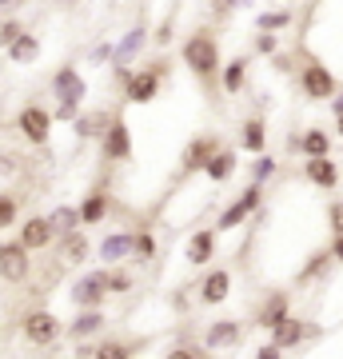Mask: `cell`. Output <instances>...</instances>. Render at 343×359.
<instances>
[{
	"label": "cell",
	"mask_w": 343,
	"mask_h": 359,
	"mask_svg": "<svg viewBox=\"0 0 343 359\" xmlns=\"http://www.w3.org/2000/svg\"><path fill=\"white\" fill-rule=\"evenodd\" d=\"M292 25V13L288 8H280V13H260L255 16V28L260 32H280V28H288Z\"/></svg>",
	"instance_id": "34"
},
{
	"label": "cell",
	"mask_w": 343,
	"mask_h": 359,
	"mask_svg": "<svg viewBox=\"0 0 343 359\" xmlns=\"http://www.w3.org/2000/svg\"><path fill=\"white\" fill-rule=\"evenodd\" d=\"M48 219H52V228L60 231H76V228H84V224H80V208H72V204H60L56 208V212H48Z\"/></svg>",
	"instance_id": "31"
},
{
	"label": "cell",
	"mask_w": 343,
	"mask_h": 359,
	"mask_svg": "<svg viewBox=\"0 0 343 359\" xmlns=\"http://www.w3.org/2000/svg\"><path fill=\"white\" fill-rule=\"evenodd\" d=\"M252 0H216V13L224 16V13H236V8H248Z\"/></svg>",
	"instance_id": "43"
},
{
	"label": "cell",
	"mask_w": 343,
	"mask_h": 359,
	"mask_svg": "<svg viewBox=\"0 0 343 359\" xmlns=\"http://www.w3.org/2000/svg\"><path fill=\"white\" fill-rule=\"evenodd\" d=\"M335 136H339V140H343V112L335 116Z\"/></svg>",
	"instance_id": "48"
},
{
	"label": "cell",
	"mask_w": 343,
	"mask_h": 359,
	"mask_svg": "<svg viewBox=\"0 0 343 359\" xmlns=\"http://www.w3.org/2000/svg\"><path fill=\"white\" fill-rule=\"evenodd\" d=\"M144 40H148V28L136 25L132 32H128L120 44H116V68H132V60H136V52L144 48Z\"/></svg>",
	"instance_id": "26"
},
{
	"label": "cell",
	"mask_w": 343,
	"mask_h": 359,
	"mask_svg": "<svg viewBox=\"0 0 343 359\" xmlns=\"http://www.w3.org/2000/svg\"><path fill=\"white\" fill-rule=\"evenodd\" d=\"M116 116L108 112H92V116H76V124H72V132H76L80 140H92V136H104L108 132V124H112Z\"/></svg>",
	"instance_id": "27"
},
{
	"label": "cell",
	"mask_w": 343,
	"mask_h": 359,
	"mask_svg": "<svg viewBox=\"0 0 343 359\" xmlns=\"http://www.w3.org/2000/svg\"><path fill=\"white\" fill-rule=\"evenodd\" d=\"M240 148L252 156H264L267 152V120L264 116H248L240 128Z\"/></svg>",
	"instance_id": "19"
},
{
	"label": "cell",
	"mask_w": 343,
	"mask_h": 359,
	"mask_svg": "<svg viewBox=\"0 0 343 359\" xmlns=\"http://www.w3.org/2000/svg\"><path fill=\"white\" fill-rule=\"evenodd\" d=\"M331 256H335V264H343V236L331 240Z\"/></svg>",
	"instance_id": "45"
},
{
	"label": "cell",
	"mask_w": 343,
	"mask_h": 359,
	"mask_svg": "<svg viewBox=\"0 0 343 359\" xmlns=\"http://www.w3.org/2000/svg\"><path fill=\"white\" fill-rule=\"evenodd\" d=\"M100 152H104V160H112V164L132 160V128H128L124 116H116L112 124H108V132L100 136Z\"/></svg>",
	"instance_id": "8"
},
{
	"label": "cell",
	"mask_w": 343,
	"mask_h": 359,
	"mask_svg": "<svg viewBox=\"0 0 343 359\" xmlns=\"http://www.w3.org/2000/svg\"><path fill=\"white\" fill-rule=\"evenodd\" d=\"M307 335H319V327H311L307 320H300V316H288V320L280 323V327H271V344L276 347H300L307 339Z\"/></svg>",
	"instance_id": "16"
},
{
	"label": "cell",
	"mask_w": 343,
	"mask_h": 359,
	"mask_svg": "<svg viewBox=\"0 0 343 359\" xmlns=\"http://www.w3.org/2000/svg\"><path fill=\"white\" fill-rule=\"evenodd\" d=\"M196 295H200L203 308H216V304H224V299L231 295V271L228 268L203 271V280H200V287H196Z\"/></svg>",
	"instance_id": "11"
},
{
	"label": "cell",
	"mask_w": 343,
	"mask_h": 359,
	"mask_svg": "<svg viewBox=\"0 0 343 359\" xmlns=\"http://www.w3.org/2000/svg\"><path fill=\"white\" fill-rule=\"evenodd\" d=\"M25 32H28V28L20 25L16 16H8V20L0 25V48H8V44H13V40H20V36H25Z\"/></svg>",
	"instance_id": "39"
},
{
	"label": "cell",
	"mask_w": 343,
	"mask_h": 359,
	"mask_svg": "<svg viewBox=\"0 0 343 359\" xmlns=\"http://www.w3.org/2000/svg\"><path fill=\"white\" fill-rule=\"evenodd\" d=\"M164 84V65L152 68H132V76L124 80V100L128 104H152Z\"/></svg>",
	"instance_id": "5"
},
{
	"label": "cell",
	"mask_w": 343,
	"mask_h": 359,
	"mask_svg": "<svg viewBox=\"0 0 343 359\" xmlns=\"http://www.w3.org/2000/svg\"><path fill=\"white\" fill-rule=\"evenodd\" d=\"M104 327H108L104 308H84V311H76V320L68 323V339H72V344H84L92 335H100Z\"/></svg>",
	"instance_id": "15"
},
{
	"label": "cell",
	"mask_w": 343,
	"mask_h": 359,
	"mask_svg": "<svg viewBox=\"0 0 343 359\" xmlns=\"http://www.w3.org/2000/svg\"><path fill=\"white\" fill-rule=\"evenodd\" d=\"M100 259H104V268H116V264H124V259L136 256V231H108L100 240Z\"/></svg>",
	"instance_id": "10"
},
{
	"label": "cell",
	"mask_w": 343,
	"mask_h": 359,
	"mask_svg": "<svg viewBox=\"0 0 343 359\" xmlns=\"http://www.w3.org/2000/svg\"><path fill=\"white\" fill-rule=\"evenodd\" d=\"M240 339H243V323L236 320H216L203 327V347L208 351H231Z\"/></svg>",
	"instance_id": "14"
},
{
	"label": "cell",
	"mask_w": 343,
	"mask_h": 359,
	"mask_svg": "<svg viewBox=\"0 0 343 359\" xmlns=\"http://www.w3.org/2000/svg\"><path fill=\"white\" fill-rule=\"evenodd\" d=\"M180 60L188 65V72L200 84H212V80L224 72V60H220V40L216 32H208V28H200V32H191L188 40H184V48H180Z\"/></svg>",
	"instance_id": "1"
},
{
	"label": "cell",
	"mask_w": 343,
	"mask_h": 359,
	"mask_svg": "<svg viewBox=\"0 0 343 359\" xmlns=\"http://www.w3.org/2000/svg\"><path fill=\"white\" fill-rule=\"evenodd\" d=\"M108 208H112V200H108V192H104V188L88 192V196H84V204H80V224H84V228H92V224H104Z\"/></svg>",
	"instance_id": "25"
},
{
	"label": "cell",
	"mask_w": 343,
	"mask_h": 359,
	"mask_svg": "<svg viewBox=\"0 0 343 359\" xmlns=\"http://www.w3.org/2000/svg\"><path fill=\"white\" fill-rule=\"evenodd\" d=\"M72 304H76V311L84 308H104V299H108V283H104V268L100 271H88V276H80L76 283H72Z\"/></svg>",
	"instance_id": "9"
},
{
	"label": "cell",
	"mask_w": 343,
	"mask_h": 359,
	"mask_svg": "<svg viewBox=\"0 0 343 359\" xmlns=\"http://www.w3.org/2000/svg\"><path fill=\"white\" fill-rule=\"evenodd\" d=\"M28 268H32V259H28V248L20 244V236H16V240H0V280L25 283Z\"/></svg>",
	"instance_id": "7"
},
{
	"label": "cell",
	"mask_w": 343,
	"mask_h": 359,
	"mask_svg": "<svg viewBox=\"0 0 343 359\" xmlns=\"http://www.w3.org/2000/svg\"><path fill=\"white\" fill-rule=\"evenodd\" d=\"M56 236H60V231L52 228L48 216H28V219H20V244H25L28 252H44V248H48Z\"/></svg>",
	"instance_id": "13"
},
{
	"label": "cell",
	"mask_w": 343,
	"mask_h": 359,
	"mask_svg": "<svg viewBox=\"0 0 343 359\" xmlns=\"http://www.w3.org/2000/svg\"><path fill=\"white\" fill-rule=\"evenodd\" d=\"M255 359H283V347H276V344H264L260 351H255Z\"/></svg>",
	"instance_id": "44"
},
{
	"label": "cell",
	"mask_w": 343,
	"mask_h": 359,
	"mask_svg": "<svg viewBox=\"0 0 343 359\" xmlns=\"http://www.w3.org/2000/svg\"><path fill=\"white\" fill-rule=\"evenodd\" d=\"M104 283H108V295H128L132 287H136L132 271H124L120 264H116V268H104Z\"/></svg>",
	"instance_id": "32"
},
{
	"label": "cell",
	"mask_w": 343,
	"mask_h": 359,
	"mask_svg": "<svg viewBox=\"0 0 343 359\" xmlns=\"http://www.w3.org/2000/svg\"><path fill=\"white\" fill-rule=\"evenodd\" d=\"M84 96H88V80L80 76L72 65L56 68V76H52V100H56V108H52V116H56V120H68V124H76Z\"/></svg>",
	"instance_id": "2"
},
{
	"label": "cell",
	"mask_w": 343,
	"mask_h": 359,
	"mask_svg": "<svg viewBox=\"0 0 343 359\" xmlns=\"http://www.w3.org/2000/svg\"><path fill=\"white\" fill-rule=\"evenodd\" d=\"M276 172H280V160H271L267 152L252 164V180H255V184H267V180H276Z\"/></svg>",
	"instance_id": "36"
},
{
	"label": "cell",
	"mask_w": 343,
	"mask_h": 359,
	"mask_svg": "<svg viewBox=\"0 0 343 359\" xmlns=\"http://www.w3.org/2000/svg\"><path fill=\"white\" fill-rule=\"evenodd\" d=\"M292 144L300 148V152L307 156V160H319V156H331V136L323 128H307L304 136H292Z\"/></svg>",
	"instance_id": "24"
},
{
	"label": "cell",
	"mask_w": 343,
	"mask_h": 359,
	"mask_svg": "<svg viewBox=\"0 0 343 359\" xmlns=\"http://www.w3.org/2000/svg\"><path fill=\"white\" fill-rule=\"evenodd\" d=\"M339 112H343V92L335 96V100H331V116H339Z\"/></svg>",
	"instance_id": "47"
},
{
	"label": "cell",
	"mask_w": 343,
	"mask_h": 359,
	"mask_svg": "<svg viewBox=\"0 0 343 359\" xmlns=\"http://www.w3.org/2000/svg\"><path fill=\"white\" fill-rule=\"evenodd\" d=\"M212 256H216V231L200 228L188 240V264L191 268H203V264H212Z\"/></svg>",
	"instance_id": "21"
},
{
	"label": "cell",
	"mask_w": 343,
	"mask_h": 359,
	"mask_svg": "<svg viewBox=\"0 0 343 359\" xmlns=\"http://www.w3.org/2000/svg\"><path fill=\"white\" fill-rule=\"evenodd\" d=\"M172 32H176V25H172V16H168V20H160V28H156V44H160V48H168V44H172Z\"/></svg>",
	"instance_id": "41"
},
{
	"label": "cell",
	"mask_w": 343,
	"mask_h": 359,
	"mask_svg": "<svg viewBox=\"0 0 343 359\" xmlns=\"http://www.w3.org/2000/svg\"><path fill=\"white\" fill-rule=\"evenodd\" d=\"M60 332H64V323L56 320L48 308H32L25 316V339L32 347H52L56 339H60Z\"/></svg>",
	"instance_id": "6"
},
{
	"label": "cell",
	"mask_w": 343,
	"mask_h": 359,
	"mask_svg": "<svg viewBox=\"0 0 343 359\" xmlns=\"http://www.w3.org/2000/svg\"><path fill=\"white\" fill-rule=\"evenodd\" d=\"M164 359H212V351L203 344H172L164 351Z\"/></svg>",
	"instance_id": "35"
},
{
	"label": "cell",
	"mask_w": 343,
	"mask_h": 359,
	"mask_svg": "<svg viewBox=\"0 0 343 359\" xmlns=\"http://www.w3.org/2000/svg\"><path fill=\"white\" fill-rule=\"evenodd\" d=\"M288 316H292V299L283 292H271L264 304H260V311H255V323H260L264 332H271V327H280Z\"/></svg>",
	"instance_id": "17"
},
{
	"label": "cell",
	"mask_w": 343,
	"mask_h": 359,
	"mask_svg": "<svg viewBox=\"0 0 343 359\" xmlns=\"http://www.w3.org/2000/svg\"><path fill=\"white\" fill-rule=\"evenodd\" d=\"M304 176H307V184H316V188L331 192V188L339 184V164H335L331 156H319V160H307L304 164Z\"/></svg>",
	"instance_id": "18"
},
{
	"label": "cell",
	"mask_w": 343,
	"mask_h": 359,
	"mask_svg": "<svg viewBox=\"0 0 343 359\" xmlns=\"http://www.w3.org/2000/svg\"><path fill=\"white\" fill-rule=\"evenodd\" d=\"M20 4H28V0H0V13H4V8L13 13V8H20Z\"/></svg>",
	"instance_id": "46"
},
{
	"label": "cell",
	"mask_w": 343,
	"mask_h": 359,
	"mask_svg": "<svg viewBox=\"0 0 343 359\" xmlns=\"http://www.w3.org/2000/svg\"><path fill=\"white\" fill-rule=\"evenodd\" d=\"M220 152V140L216 136H196V140L184 148V156H180V168H184V176H196V172H203L208 168V160Z\"/></svg>",
	"instance_id": "12"
},
{
	"label": "cell",
	"mask_w": 343,
	"mask_h": 359,
	"mask_svg": "<svg viewBox=\"0 0 343 359\" xmlns=\"http://www.w3.org/2000/svg\"><path fill=\"white\" fill-rule=\"evenodd\" d=\"M132 259H140V264H152L156 259V236L152 231H136V256Z\"/></svg>",
	"instance_id": "37"
},
{
	"label": "cell",
	"mask_w": 343,
	"mask_h": 359,
	"mask_svg": "<svg viewBox=\"0 0 343 359\" xmlns=\"http://www.w3.org/2000/svg\"><path fill=\"white\" fill-rule=\"evenodd\" d=\"M248 68H252L248 56H231L228 65H224V72H220V88H224V96H240L243 84H248Z\"/></svg>",
	"instance_id": "20"
},
{
	"label": "cell",
	"mask_w": 343,
	"mask_h": 359,
	"mask_svg": "<svg viewBox=\"0 0 343 359\" xmlns=\"http://www.w3.org/2000/svg\"><path fill=\"white\" fill-rule=\"evenodd\" d=\"M16 168H20V156H8V152H0V176H13Z\"/></svg>",
	"instance_id": "42"
},
{
	"label": "cell",
	"mask_w": 343,
	"mask_h": 359,
	"mask_svg": "<svg viewBox=\"0 0 343 359\" xmlns=\"http://www.w3.org/2000/svg\"><path fill=\"white\" fill-rule=\"evenodd\" d=\"M52 120H56V116H52L44 104H25V108L16 112V128H20V136H25L28 144L44 148V144L52 140Z\"/></svg>",
	"instance_id": "4"
},
{
	"label": "cell",
	"mask_w": 343,
	"mask_h": 359,
	"mask_svg": "<svg viewBox=\"0 0 343 359\" xmlns=\"http://www.w3.org/2000/svg\"><path fill=\"white\" fill-rule=\"evenodd\" d=\"M92 256V244H88V236L84 231H64L60 236V259L64 264H84V259Z\"/></svg>",
	"instance_id": "22"
},
{
	"label": "cell",
	"mask_w": 343,
	"mask_h": 359,
	"mask_svg": "<svg viewBox=\"0 0 343 359\" xmlns=\"http://www.w3.org/2000/svg\"><path fill=\"white\" fill-rule=\"evenodd\" d=\"M20 224V200L13 192H0V231Z\"/></svg>",
	"instance_id": "33"
},
{
	"label": "cell",
	"mask_w": 343,
	"mask_h": 359,
	"mask_svg": "<svg viewBox=\"0 0 343 359\" xmlns=\"http://www.w3.org/2000/svg\"><path fill=\"white\" fill-rule=\"evenodd\" d=\"M231 172H236V152H231V148H220V152L208 160V168H203V176L212 180V184H224Z\"/></svg>",
	"instance_id": "28"
},
{
	"label": "cell",
	"mask_w": 343,
	"mask_h": 359,
	"mask_svg": "<svg viewBox=\"0 0 343 359\" xmlns=\"http://www.w3.org/2000/svg\"><path fill=\"white\" fill-rule=\"evenodd\" d=\"M328 228H331V240L343 236V200H335V204L328 208Z\"/></svg>",
	"instance_id": "40"
},
{
	"label": "cell",
	"mask_w": 343,
	"mask_h": 359,
	"mask_svg": "<svg viewBox=\"0 0 343 359\" xmlns=\"http://www.w3.org/2000/svg\"><path fill=\"white\" fill-rule=\"evenodd\" d=\"M252 48H255V56H276L280 52V36L276 32H255Z\"/></svg>",
	"instance_id": "38"
},
{
	"label": "cell",
	"mask_w": 343,
	"mask_h": 359,
	"mask_svg": "<svg viewBox=\"0 0 343 359\" xmlns=\"http://www.w3.org/2000/svg\"><path fill=\"white\" fill-rule=\"evenodd\" d=\"M4 56H8V65H36V56H40V36L36 32H25L20 40H13L8 48H4Z\"/></svg>",
	"instance_id": "23"
},
{
	"label": "cell",
	"mask_w": 343,
	"mask_h": 359,
	"mask_svg": "<svg viewBox=\"0 0 343 359\" xmlns=\"http://www.w3.org/2000/svg\"><path fill=\"white\" fill-rule=\"evenodd\" d=\"M300 92H304V100H311V104H323V100L331 104L343 88H339V76H335L328 65L307 60L304 72H300Z\"/></svg>",
	"instance_id": "3"
},
{
	"label": "cell",
	"mask_w": 343,
	"mask_h": 359,
	"mask_svg": "<svg viewBox=\"0 0 343 359\" xmlns=\"http://www.w3.org/2000/svg\"><path fill=\"white\" fill-rule=\"evenodd\" d=\"M252 216V204H248V200H231L228 208H224V212H220V219H216V231H236L243 224V219Z\"/></svg>",
	"instance_id": "29"
},
{
	"label": "cell",
	"mask_w": 343,
	"mask_h": 359,
	"mask_svg": "<svg viewBox=\"0 0 343 359\" xmlns=\"http://www.w3.org/2000/svg\"><path fill=\"white\" fill-rule=\"evenodd\" d=\"M140 351V344H128V339H104L100 347H92V359H132Z\"/></svg>",
	"instance_id": "30"
}]
</instances>
